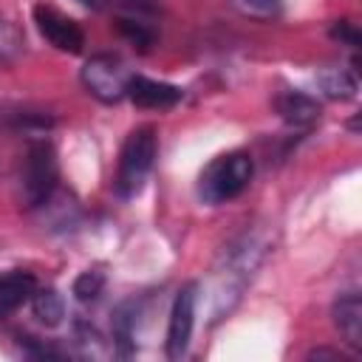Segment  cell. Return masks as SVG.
Instances as JSON below:
<instances>
[{
  "mask_svg": "<svg viewBox=\"0 0 362 362\" xmlns=\"http://www.w3.org/2000/svg\"><path fill=\"white\" fill-rule=\"evenodd\" d=\"M255 175V161L243 150H232L223 156H215L198 175V198L209 206L226 204L238 198Z\"/></svg>",
  "mask_w": 362,
  "mask_h": 362,
  "instance_id": "6da1fadb",
  "label": "cell"
},
{
  "mask_svg": "<svg viewBox=\"0 0 362 362\" xmlns=\"http://www.w3.org/2000/svg\"><path fill=\"white\" fill-rule=\"evenodd\" d=\"M156 156H158V136L153 124H141L124 139L113 178V189L119 198H136L144 189Z\"/></svg>",
  "mask_w": 362,
  "mask_h": 362,
  "instance_id": "7a4b0ae2",
  "label": "cell"
},
{
  "mask_svg": "<svg viewBox=\"0 0 362 362\" xmlns=\"http://www.w3.org/2000/svg\"><path fill=\"white\" fill-rule=\"evenodd\" d=\"M59 181L57 153L48 141H31L25 158L20 164V204L25 209H37L51 201Z\"/></svg>",
  "mask_w": 362,
  "mask_h": 362,
  "instance_id": "3957f363",
  "label": "cell"
},
{
  "mask_svg": "<svg viewBox=\"0 0 362 362\" xmlns=\"http://www.w3.org/2000/svg\"><path fill=\"white\" fill-rule=\"evenodd\" d=\"M79 79L93 99H99L102 105H116L124 99L130 71L116 54H93L82 65Z\"/></svg>",
  "mask_w": 362,
  "mask_h": 362,
  "instance_id": "277c9868",
  "label": "cell"
},
{
  "mask_svg": "<svg viewBox=\"0 0 362 362\" xmlns=\"http://www.w3.org/2000/svg\"><path fill=\"white\" fill-rule=\"evenodd\" d=\"M195 305H198V283H184L170 308L167 325V356L181 359L189 348L192 328H195Z\"/></svg>",
  "mask_w": 362,
  "mask_h": 362,
  "instance_id": "5b68a950",
  "label": "cell"
},
{
  "mask_svg": "<svg viewBox=\"0 0 362 362\" xmlns=\"http://www.w3.org/2000/svg\"><path fill=\"white\" fill-rule=\"evenodd\" d=\"M34 23L40 28V34L62 54H79L85 45V31L79 28L76 20H71L68 14H62L59 8H54L51 3H37L34 6Z\"/></svg>",
  "mask_w": 362,
  "mask_h": 362,
  "instance_id": "8992f818",
  "label": "cell"
},
{
  "mask_svg": "<svg viewBox=\"0 0 362 362\" xmlns=\"http://www.w3.org/2000/svg\"><path fill=\"white\" fill-rule=\"evenodd\" d=\"M124 96L139 107L167 110V107H175L181 102L184 90L178 85H170V82H158V79H150V76H141V74H130Z\"/></svg>",
  "mask_w": 362,
  "mask_h": 362,
  "instance_id": "52a82bcc",
  "label": "cell"
},
{
  "mask_svg": "<svg viewBox=\"0 0 362 362\" xmlns=\"http://www.w3.org/2000/svg\"><path fill=\"white\" fill-rule=\"evenodd\" d=\"M331 317H334V325L337 331L342 334V339L359 351L362 348V300L356 291H345L334 300V308H331Z\"/></svg>",
  "mask_w": 362,
  "mask_h": 362,
  "instance_id": "ba28073f",
  "label": "cell"
},
{
  "mask_svg": "<svg viewBox=\"0 0 362 362\" xmlns=\"http://www.w3.org/2000/svg\"><path fill=\"white\" fill-rule=\"evenodd\" d=\"M274 107L280 113V119L291 127H311L320 122V102L311 99L308 93L303 90H283L277 99H274Z\"/></svg>",
  "mask_w": 362,
  "mask_h": 362,
  "instance_id": "9c48e42d",
  "label": "cell"
},
{
  "mask_svg": "<svg viewBox=\"0 0 362 362\" xmlns=\"http://www.w3.org/2000/svg\"><path fill=\"white\" fill-rule=\"evenodd\" d=\"M37 291V280L31 272H6L0 274V320L11 311H17L23 303L31 300V294Z\"/></svg>",
  "mask_w": 362,
  "mask_h": 362,
  "instance_id": "30bf717a",
  "label": "cell"
},
{
  "mask_svg": "<svg viewBox=\"0 0 362 362\" xmlns=\"http://www.w3.org/2000/svg\"><path fill=\"white\" fill-rule=\"evenodd\" d=\"M136 320H139V303L127 300L113 311V345L119 348V356L136 354Z\"/></svg>",
  "mask_w": 362,
  "mask_h": 362,
  "instance_id": "8fae6325",
  "label": "cell"
},
{
  "mask_svg": "<svg viewBox=\"0 0 362 362\" xmlns=\"http://www.w3.org/2000/svg\"><path fill=\"white\" fill-rule=\"evenodd\" d=\"M31 311H34V317L45 328H54L65 317V303H62V297H59L57 288H37L31 294Z\"/></svg>",
  "mask_w": 362,
  "mask_h": 362,
  "instance_id": "7c38bea8",
  "label": "cell"
},
{
  "mask_svg": "<svg viewBox=\"0 0 362 362\" xmlns=\"http://www.w3.org/2000/svg\"><path fill=\"white\" fill-rule=\"evenodd\" d=\"M317 82H320V88H322V93L328 99H351L356 93V76L348 74V71H342V68L322 71L317 76Z\"/></svg>",
  "mask_w": 362,
  "mask_h": 362,
  "instance_id": "4fadbf2b",
  "label": "cell"
},
{
  "mask_svg": "<svg viewBox=\"0 0 362 362\" xmlns=\"http://www.w3.org/2000/svg\"><path fill=\"white\" fill-rule=\"evenodd\" d=\"M235 11L249 20H277L283 14V0H229Z\"/></svg>",
  "mask_w": 362,
  "mask_h": 362,
  "instance_id": "5bb4252c",
  "label": "cell"
},
{
  "mask_svg": "<svg viewBox=\"0 0 362 362\" xmlns=\"http://www.w3.org/2000/svg\"><path fill=\"white\" fill-rule=\"evenodd\" d=\"M105 288V274L99 269H88L74 280V294L79 303H93Z\"/></svg>",
  "mask_w": 362,
  "mask_h": 362,
  "instance_id": "9a60e30c",
  "label": "cell"
},
{
  "mask_svg": "<svg viewBox=\"0 0 362 362\" xmlns=\"http://www.w3.org/2000/svg\"><path fill=\"white\" fill-rule=\"evenodd\" d=\"M23 51V34L14 23L0 20V62H11L17 59Z\"/></svg>",
  "mask_w": 362,
  "mask_h": 362,
  "instance_id": "2e32d148",
  "label": "cell"
},
{
  "mask_svg": "<svg viewBox=\"0 0 362 362\" xmlns=\"http://www.w3.org/2000/svg\"><path fill=\"white\" fill-rule=\"evenodd\" d=\"M17 339H20V348H23L28 356H34V359H62V351H59V348L42 342V339H37V337L20 334Z\"/></svg>",
  "mask_w": 362,
  "mask_h": 362,
  "instance_id": "e0dca14e",
  "label": "cell"
},
{
  "mask_svg": "<svg viewBox=\"0 0 362 362\" xmlns=\"http://www.w3.org/2000/svg\"><path fill=\"white\" fill-rule=\"evenodd\" d=\"M331 37L334 40H342V42H348L351 48H359V31L348 23V20H339V23H334V28H331Z\"/></svg>",
  "mask_w": 362,
  "mask_h": 362,
  "instance_id": "ac0fdd59",
  "label": "cell"
},
{
  "mask_svg": "<svg viewBox=\"0 0 362 362\" xmlns=\"http://www.w3.org/2000/svg\"><path fill=\"white\" fill-rule=\"evenodd\" d=\"M308 359H342L339 351H331V348H317L308 354Z\"/></svg>",
  "mask_w": 362,
  "mask_h": 362,
  "instance_id": "d6986e66",
  "label": "cell"
}]
</instances>
